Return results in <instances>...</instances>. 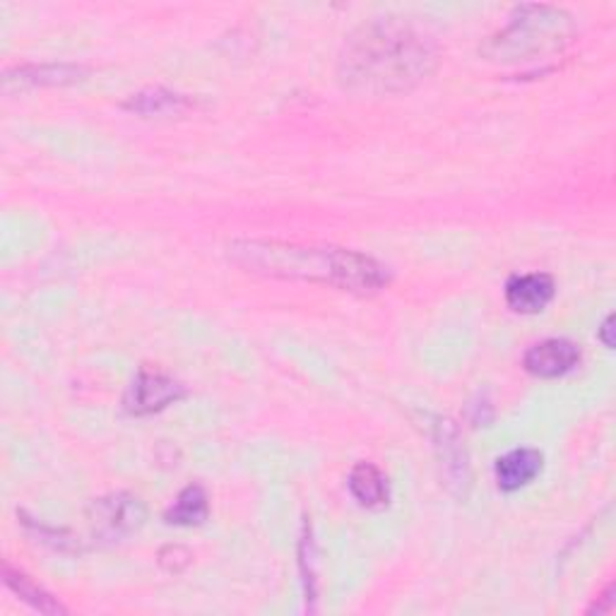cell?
Here are the masks:
<instances>
[{
	"label": "cell",
	"instance_id": "cell-1",
	"mask_svg": "<svg viewBox=\"0 0 616 616\" xmlns=\"http://www.w3.org/2000/svg\"><path fill=\"white\" fill-rule=\"evenodd\" d=\"M437 63L433 44L408 22L383 18L359 27L340 53V82L359 94L408 92Z\"/></svg>",
	"mask_w": 616,
	"mask_h": 616
},
{
	"label": "cell",
	"instance_id": "cell-12",
	"mask_svg": "<svg viewBox=\"0 0 616 616\" xmlns=\"http://www.w3.org/2000/svg\"><path fill=\"white\" fill-rule=\"evenodd\" d=\"M186 106V96L166 92V90H147L133 94L131 102L125 104V109L135 111V114L143 116H166V114H178L181 109Z\"/></svg>",
	"mask_w": 616,
	"mask_h": 616
},
{
	"label": "cell",
	"instance_id": "cell-7",
	"mask_svg": "<svg viewBox=\"0 0 616 616\" xmlns=\"http://www.w3.org/2000/svg\"><path fill=\"white\" fill-rule=\"evenodd\" d=\"M554 299V279L544 273L515 275L506 285V301L515 314H540Z\"/></svg>",
	"mask_w": 616,
	"mask_h": 616
},
{
	"label": "cell",
	"instance_id": "cell-9",
	"mask_svg": "<svg viewBox=\"0 0 616 616\" xmlns=\"http://www.w3.org/2000/svg\"><path fill=\"white\" fill-rule=\"evenodd\" d=\"M433 441H437L445 478L451 480V484H458L462 492H465L470 484V468H468L465 448H462V443H460L458 429L453 427V422L441 419V422L437 424V437H433Z\"/></svg>",
	"mask_w": 616,
	"mask_h": 616
},
{
	"label": "cell",
	"instance_id": "cell-2",
	"mask_svg": "<svg viewBox=\"0 0 616 616\" xmlns=\"http://www.w3.org/2000/svg\"><path fill=\"white\" fill-rule=\"evenodd\" d=\"M229 256L246 270L273 277L311 279L347 291L373 294L388 285V268L345 248H316L283 242H236Z\"/></svg>",
	"mask_w": 616,
	"mask_h": 616
},
{
	"label": "cell",
	"instance_id": "cell-11",
	"mask_svg": "<svg viewBox=\"0 0 616 616\" xmlns=\"http://www.w3.org/2000/svg\"><path fill=\"white\" fill-rule=\"evenodd\" d=\"M166 523L170 525H201L207 517V494L198 484L186 486L178 494L174 506L166 511Z\"/></svg>",
	"mask_w": 616,
	"mask_h": 616
},
{
	"label": "cell",
	"instance_id": "cell-10",
	"mask_svg": "<svg viewBox=\"0 0 616 616\" xmlns=\"http://www.w3.org/2000/svg\"><path fill=\"white\" fill-rule=\"evenodd\" d=\"M349 492L361 506L381 509L388 503V480L371 462H359L352 474H349Z\"/></svg>",
	"mask_w": 616,
	"mask_h": 616
},
{
	"label": "cell",
	"instance_id": "cell-8",
	"mask_svg": "<svg viewBox=\"0 0 616 616\" xmlns=\"http://www.w3.org/2000/svg\"><path fill=\"white\" fill-rule=\"evenodd\" d=\"M542 453L532 448H517L496 460V482L503 492H515L542 472Z\"/></svg>",
	"mask_w": 616,
	"mask_h": 616
},
{
	"label": "cell",
	"instance_id": "cell-5",
	"mask_svg": "<svg viewBox=\"0 0 616 616\" xmlns=\"http://www.w3.org/2000/svg\"><path fill=\"white\" fill-rule=\"evenodd\" d=\"M184 396V386L157 369H140L125 396V410L131 414H152Z\"/></svg>",
	"mask_w": 616,
	"mask_h": 616
},
{
	"label": "cell",
	"instance_id": "cell-4",
	"mask_svg": "<svg viewBox=\"0 0 616 616\" xmlns=\"http://www.w3.org/2000/svg\"><path fill=\"white\" fill-rule=\"evenodd\" d=\"M145 517L147 511L143 506V501L123 492L92 501V506L88 511L92 535L104 542H119L123 537L133 535V532L143 527Z\"/></svg>",
	"mask_w": 616,
	"mask_h": 616
},
{
	"label": "cell",
	"instance_id": "cell-15",
	"mask_svg": "<svg viewBox=\"0 0 616 616\" xmlns=\"http://www.w3.org/2000/svg\"><path fill=\"white\" fill-rule=\"evenodd\" d=\"M614 585H609L607 587V593L599 597V602H595V605L587 609V612H597V614H605V612H612V607H614Z\"/></svg>",
	"mask_w": 616,
	"mask_h": 616
},
{
	"label": "cell",
	"instance_id": "cell-14",
	"mask_svg": "<svg viewBox=\"0 0 616 616\" xmlns=\"http://www.w3.org/2000/svg\"><path fill=\"white\" fill-rule=\"evenodd\" d=\"M12 80H18L20 85L24 82H32V85H63V82H75L80 80V68H68V65H41V68H18V78L6 75V85Z\"/></svg>",
	"mask_w": 616,
	"mask_h": 616
},
{
	"label": "cell",
	"instance_id": "cell-3",
	"mask_svg": "<svg viewBox=\"0 0 616 616\" xmlns=\"http://www.w3.org/2000/svg\"><path fill=\"white\" fill-rule=\"evenodd\" d=\"M573 37V22L552 6H523L511 22L486 41L482 53L492 61H527L562 51Z\"/></svg>",
	"mask_w": 616,
	"mask_h": 616
},
{
	"label": "cell",
	"instance_id": "cell-16",
	"mask_svg": "<svg viewBox=\"0 0 616 616\" xmlns=\"http://www.w3.org/2000/svg\"><path fill=\"white\" fill-rule=\"evenodd\" d=\"M612 324H614V316H607V320H605V326L599 328V340L605 342L607 347H614V340H612Z\"/></svg>",
	"mask_w": 616,
	"mask_h": 616
},
{
	"label": "cell",
	"instance_id": "cell-13",
	"mask_svg": "<svg viewBox=\"0 0 616 616\" xmlns=\"http://www.w3.org/2000/svg\"><path fill=\"white\" fill-rule=\"evenodd\" d=\"M3 573H6V583H8V587H12V591H16L24 602H30V605H32L34 609L44 612V614H61V612H65V609L59 605V602H55L47 591H41V587H39L32 578H27L24 573L12 571L8 564H6Z\"/></svg>",
	"mask_w": 616,
	"mask_h": 616
},
{
	"label": "cell",
	"instance_id": "cell-6",
	"mask_svg": "<svg viewBox=\"0 0 616 616\" xmlns=\"http://www.w3.org/2000/svg\"><path fill=\"white\" fill-rule=\"evenodd\" d=\"M581 361V349L571 340H544L527 349L525 369L540 378H556L573 371Z\"/></svg>",
	"mask_w": 616,
	"mask_h": 616
}]
</instances>
